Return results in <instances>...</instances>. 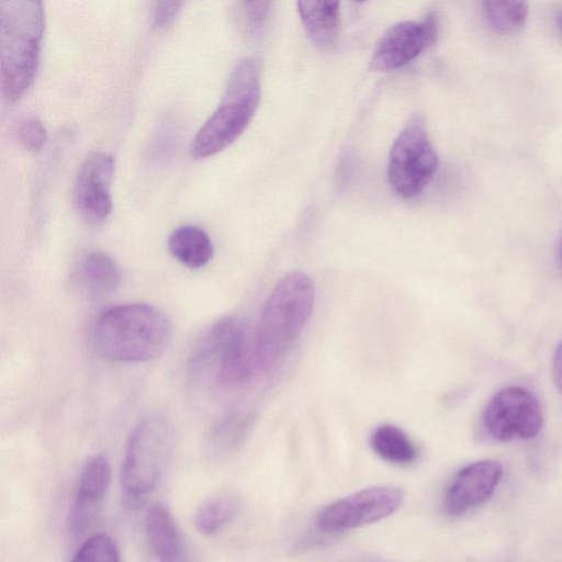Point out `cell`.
<instances>
[{"label":"cell","mask_w":562,"mask_h":562,"mask_svg":"<svg viewBox=\"0 0 562 562\" xmlns=\"http://www.w3.org/2000/svg\"><path fill=\"white\" fill-rule=\"evenodd\" d=\"M172 325L159 308L144 303L112 306L91 330L92 347L101 357L122 362H146L169 347Z\"/></svg>","instance_id":"obj_1"},{"label":"cell","mask_w":562,"mask_h":562,"mask_svg":"<svg viewBox=\"0 0 562 562\" xmlns=\"http://www.w3.org/2000/svg\"><path fill=\"white\" fill-rule=\"evenodd\" d=\"M44 25L42 1H0L1 87L8 101L19 100L34 81Z\"/></svg>","instance_id":"obj_2"},{"label":"cell","mask_w":562,"mask_h":562,"mask_svg":"<svg viewBox=\"0 0 562 562\" xmlns=\"http://www.w3.org/2000/svg\"><path fill=\"white\" fill-rule=\"evenodd\" d=\"M314 300V285L305 273L288 274L274 286L263 304L254 338L258 368H272L288 352L306 325Z\"/></svg>","instance_id":"obj_3"},{"label":"cell","mask_w":562,"mask_h":562,"mask_svg":"<svg viewBox=\"0 0 562 562\" xmlns=\"http://www.w3.org/2000/svg\"><path fill=\"white\" fill-rule=\"evenodd\" d=\"M260 101V76L254 57L241 58L233 68L216 110L195 134L190 151L195 159L228 147L247 128Z\"/></svg>","instance_id":"obj_4"},{"label":"cell","mask_w":562,"mask_h":562,"mask_svg":"<svg viewBox=\"0 0 562 562\" xmlns=\"http://www.w3.org/2000/svg\"><path fill=\"white\" fill-rule=\"evenodd\" d=\"M190 366L193 372L211 370L220 385L241 384L250 378L257 366L255 340H250L240 319L223 318L202 335L191 356Z\"/></svg>","instance_id":"obj_5"},{"label":"cell","mask_w":562,"mask_h":562,"mask_svg":"<svg viewBox=\"0 0 562 562\" xmlns=\"http://www.w3.org/2000/svg\"><path fill=\"white\" fill-rule=\"evenodd\" d=\"M173 427L159 414L148 415L132 430L121 470L124 490L134 496L151 492L172 453Z\"/></svg>","instance_id":"obj_6"},{"label":"cell","mask_w":562,"mask_h":562,"mask_svg":"<svg viewBox=\"0 0 562 562\" xmlns=\"http://www.w3.org/2000/svg\"><path fill=\"white\" fill-rule=\"evenodd\" d=\"M438 166V155L428 138L422 116H412L390 150V186L400 196L414 198L428 186Z\"/></svg>","instance_id":"obj_7"},{"label":"cell","mask_w":562,"mask_h":562,"mask_svg":"<svg viewBox=\"0 0 562 562\" xmlns=\"http://www.w3.org/2000/svg\"><path fill=\"white\" fill-rule=\"evenodd\" d=\"M403 499L398 487H368L326 506L317 517V526L325 532L337 533L372 524L392 515Z\"/></svg>","instance_id":"obj_8"},{"label":"cell","mask_w":562,"mask_h":562,"mask_svg":"<svg viewBox=\"0 0 562 562\" xmlns=\"http://www.w3.org/2000/svg\"><path fill=\"white\" fill-rule=\"evenodd\" d=\"M483 424L498 441L515 437L530 439L542 427V412L537 398L522 387L512 386L497 392L488 402Z\"/></svg>","instance_id":"obj_9"},{"label":"cell","mask_w":562,"mask_h":562,"mask_svg":"<svg viewBox=\"0 0 562 562\" xmlns=\"http://www.w3.org/2000/svg\"><path fill=\"white\" fill-rule=\"evenodd\" d=\"M437 35L438 24L434 13L418 22H398L390 26L380 38L370 67L376 71L395 70L430 47Z\"/></svg>","instance_id":"obj_10"},{"label":"cell","mask_w":562,"mask_h":562,"mask_svg":"<svg viewBox=\"0 0 562 562\" xmlns=\"http://www.w3.org/2000/svg\"><path fill=\"white\" fill-rule=\"evenodd\" d=\"M114 159L104 151L91 153L80 166L72 189L74 204L88 222L98 224L112 212L111 182Z\"/></svg>","instance_id":"obj_11"},{"label":"cell","mask_w":562,"mask_h":562,"mask_svg":"<svg viewBox=\"0 0 562 562\" xmlns=\"http://www.w3.org/2000/svg\"><path fill=\"white\" fill-rule=\"evenodd\" d=\"M502 473L503 468L495 460H481L462 468L446 490V513L458 517L482 505L494 493Z\"/></svg>","instance_id":"obj_12"},{"label":"cell","mask_w":562,"mask_h":562,"mask_svg":"<svg viewBox=\"0 0 562 562\" xmlns=\"http://www.w3.org/2000/svg\"><path fill=\"white\" fill-rule=\"evenodd\" d=\"M111 481V468L102 456H94L85 463L70 514V526L82 532L93 521Z\"/></svg>","instance_id":"obj_13"},{"label":"cell","mask_w":562,"mask_h":562,"mask_svg":"<svg viewBox=\"0 0 562 562\" xmlns=\"http://www.w3.org/2000/svg\"><path fill=\"white\" fill-rule=\"evenodd\" d=\"M146 532L159 562H190L180 530L162 504L156 503L148 509Z\"/></svg>","instance_id":"obj_14"},{"label":"cell","mask_w":562,"mask_h":562,"mask_svg":"<svg viewBox=\"0 0 562 562\" xmlns=\"http://www.w3.org/2000/svg\"><path fill=\"white\" fill-rule=\"evenodd\" d=\"M240 494L231 488L209 496L194 514V525L199 532L213 535L228 525L241 510Z\"/></svg>","instance_id":"obj_15"},{"label":"cell","mask_w":562,"mask_h":562,"mask_svg":"<svg viewBox=\"0 0 562 562\" xmlns=\"http://www.w3.org/2000/svg\"><path fill=\"white\" fill-rule=\"evenodd\" d=\"M168 248L178 261L191 269L206 266L214 254L210 236L194 225L176 228L168 238Z\"/></svg>","instance_id":"obj_16"},{"label":"cell","mask_w":562,"mask_h":562,"mask_svg":"<svg viewBox=\"0 0 562 562\" xmlns=\"http://www.w3.org/2000/svg\"><path fill=\"white\" fill-rule=\"evenodd\" d=\"M297 12L312 38L318 45L331 44L339 25V2L337 1H299Z\"/></svg>","instance_id":"obj_17"},{"label":"cell","mask_w":562,"mask_h":562,"mask_svg":"<svg viewBox=\"0 0 562 562\" xmlns=\"http://www.w3.org/2000/svg\"><path fill=\"white\" fill-rule=\"evenodd\" d=\"M373 451L382 459L395 464L415 461L417 450L407 435L394 425L376 427L370 438Z\"/></svg>","instance_id":"obj_18"},{"label":"cell","mask_w":562,"mask_h":562,"mask_svg":"<svg viewBox=\"0 0 562 562\" xmlns=\"http://www.w3.org/2000/svg\"><path fill=\"white\" fill-rule=\"evenodd\" d=\"M80 271L86 283L101 293L113 292L122 279L120 268L114 259L99 250L90 251L83 257Z\"/></svg>","instance_id":"obj_19"},{"label":"cell","mask_w":562,"mask_h":562,"mask_svg":"<svg viewBox=\"0 0 562 562\" xmlns=\"http://www.w3.org/2000/svg\"><path fill=\"white\" fill-rule=\"evenodd\" d=\"M483 11L488 25L499 34L519 32L528 18V3L525 1H483Z\"/></svg>","instance_id":"obj_20"},{"label":"cell","mask_w":562,"mask_h":562,"mask_svg":"<svg viewBox=\"0 0 562 562\" xmlns=\"http://www.w3.org/2000/svg\"><path fill=\"white\" fill-rule=\"evenodd\" d=\"M72 562H121L115 541L105 533L93 535L77 550Z\"/></svg>","instance_id":"obj_21"},{"label":"cell","mask_w":562,"mask_h":562,"mask_svg":"<svg viewBox=\"0 0 562 562\" xmlns=\"http://www.w3.org/2000/svg\"><path fill=\"white\" fill-rule=\"evenodd\" d=\"M47 138L43 122L34 116L23 119L18 126V139L30 153H38Z\"/></svg>","instance_id":"obj_22"},{"label":"cell","mask_w":562,"mask_h":562,"mask_svg":"<svg viewBox=\"0 0 562 562\" xmlns=\"http://www.w3.org/2000/svg\"><path fill=\"white\" fill-rule=\"evenodd\" d=\"M269 3L265 1H246L241 2V15L244 25L248 34L257 36L260 34L267 14Z\"/></svg>","instance_id":"obj_23"},{"label":"cell","mask_w":562,"mask_h":562,"mask_svg":"<svg viewBox=\"0 0 562 562\" xmlns=\"http://www.w3.org/2000/svg\"><path fill=\"white\" fill-rule=\"evenodd\" d=\"M182 2L158 1L155 3L153 24L157 30L167 29L177 18Z\"/></svg>","instance_id":"obj_24"},{"label":"cell","mask_w":562,"mask_h":562,"mask_svg":"<svg viewBox=\"0 0 562 562\" xmlns=\"http://www.w3.org/2000/svg\"><path fill=\"white\" fill-rule=\"evenodd\" d=\"M552 378L557 389L562 393V340L558 344L553 352Z\"/></svg>","instance_id":"obj_25"},{"label":"cell","mask_w":562,"mask_h":562,"mask_svg":"<svg viewBox=\"0 0 562 562\" xmlns=\"http://www.w3.org/2000/svg\"><path fill=\"white\" fill-rule=\"evenodd\" d=\"M555 22L559 30L562 32V9H560L559 12L557 13Z\"/></svg>","instance_id":"obj_26"},{"label":"cell","mask_w":562,"mask_h":562,"mask_svg":"<svg viewBox=\"0 0 562 562\" xmlns=\"http://www.w3.org/2000/svg\"><path fill=\"white\" fill-rule=\"evenodd\" d=\"M561 259H562V244H561Z\"/></svg>","instance_id":"obj_27"}]
</instances>
